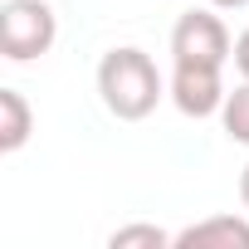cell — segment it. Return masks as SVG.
Wrapping results in <instances>:
<instances>
[{"mask_svg": "<svg viewBox=\"0 0 249 249\" xmlns=\"http://www.w3.org/2000/svg\"><path fill=\"white\" fill-rule=\"evenodd\" d=\"M210 5H215V10H244L249 0H210Z\"/></svg>", "mask_w": 249, "mask_h": 249, "instance_id": "8fae6325", "label": "cell"}, {"mask_svg": "<svg viewBox=\"0 0 249 249\" xmlns=\"http://www.w3.org/2000/svg\"><path fill=\"white\" fill-rule=\"evenodd\" d=\"M98 98L117 122H142L166 98V83H161L147 49L122 44V49H107L103 64H98Z\"/></svg>", "mask_w": 249, "mask_h": 249, "instance_id": "6da1fadb", "label": "cell"}, {"mask_svg": "<svg viewBox=\"0 0 249 249\" xmlns=\"http://www.w3.org/2000/svg\"><path fill=\"white\" fill-rule=\"evenodd\" d=\"M171 103L186 112V117H215L225 107V78H220V64H176L171 69V83H166Z\"/></svg>", "mask_w": 249, "mask_h": 249, "instance_id": "277c9868", "label": "cell"}, {"mask_svg": "<svg viewBox=\"0 0 249 249\" xmlns=\"http://www.w3.org/2000/svg\"><path fill=\"white\" fill-rule=\"evenodd\" d=\"M171 59L176 64H230L234 59V39L225 30V20L210 10H186L176 25H171Z\"/></svg>", "mask_w": 249, "mask_h": 249, "instance_id": "3957f363", "label": "cell"}, {"mask_svg": "<svg viewBox=\"0 0 249 249\" xmlns=\"http://www.w3.org/2000/svg\"><path fill=\"white\" fill-rule=\"evenodd\" d=\"M239 205H244V210H249V166H244V171H239Z\"/></svg>", "mask_w": 249, "mask_h": 249, "instance_id": "30bf717a", "label": "cell"}, {"mask_svg": "<svg viewBox=\"0 0 249 249\" xmlns=\"http://www.w3.org/2000/svg\"><path fill=\"white\" fill-rule=\"evenodd\" d=\"M107 244L112 249H166V244H176V234H166L157 225H122L107 234Z\"/></svg>", "mask_w": 249, "mask_h": 249, "instance_id": "ba28073f", "label": "cell"}, {"mask_svg": "<svg viewBox=\"0 0 249 249\" xmlns=\"http://www.w3.org/2000/svg\"><path fill=\"white\" fill-rule=\"evenodd\" d=\"M35 132V112L20 88H0V152H20Z\"/></svg>", "mask_w": 249, "mask_h": 249, "instance_id": "8992f818", "label": "cell"}, {"mask_svg": "<svg viewBox=\"0 0 249 249\" xmlns=\"http://www.w3.org/2000/svg\"><path fill=\"white\" fill-rule=\"evenodd\" d=\"M234 69H239V78H249V30L234 39Z\"/></svg>", "mask_w": 249, "mask_h": 249, "instance_id": "9c48e42d", "label": "cell"}, {"mask_svg": "<svg viewBox=\"0 0 249 249\" xmlns=\"http://www.w3.org/2000/svg\"><path fill=\"white\" fill-rule=\"evenodd\" d=\"M176 249H249V210L244 215H210L176 234Z\"/></svg>", "mask_w": 249, "mask_h": 249, "instance_id": "5b68a950", "label": "cell"}, {"mask_svg": "<svg viewBox=\"0 0 249 249\" xmlns=\"http://www.w3.org/2000/svg\"><path fill=\"white\" fill-rule=\"evenodd\" d=\"M59 39V20L44 0H5L0 5V54L10 64L44 59Z\"/></svg>", "mask_w": 249, "mask_h": 249, "instance_id": "7a4b0ae2", "label": "cell"}, {"mask_svg": "<svg viewBox=\"0 0 249 249\" xmlns=\"http://www.w3.org/2000/svg\"><path fill=\"white\" fill-rule=\"evenodd\" d=\"M220 122H225V137L249 147V78H239L234 93H225V107H220Z\"/></svg>", "mask_w": 249, "mask_h": 249, "instance_id": "52a82bcc", "label": "cell"}]
</instances>
